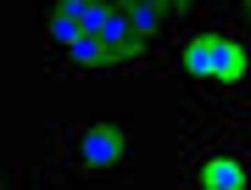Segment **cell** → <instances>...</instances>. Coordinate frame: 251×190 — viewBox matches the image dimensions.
<instances>
[{
	"label": "cell",
	"mask_w": 251,
	"mask_h": 190,
	"mask_svg": "<svg viewBox=\"0 0 251 190\" xmlns=\"http://www.w3.org/2000/svg\"><path fill=\"white\" fill-rule=\"evenodd\" d=\"M45 62L50 73H162L168 56L145 45L123 0H45Z\"/></svg>",
	"instance_id": "1"
},
{
	"label": "cell",
	"mask_w": 251,
	"mask_h": 190,
	"mask_svg": "<svg viewBox=\"0 0 251 190\" xmlns=\"http://www.w3.org/2000/svg\"><path fill=\"white\" fill-rule=\"evenodd\" d=\"M162 73H173L184 84V112L251 123V39L229 28L224 0H212L168 45V67Z\"/></svg>",
	"instance_id": "2"
},
{
	"label": "cell",
	"mask_w": 251,
	"mask_h": 190,
	"mask_svg": "<svg viewBox=\"0 0 251 190\" xmlns=\"http://www.w3.org/2000/svg\"><path fill=\"white\" fill-rule=\"evenodd\" d=\"M179 168L190 190H251V123L240 118H184Z\"/></svg>",
	"instance_id": "3"
},
{
	"label": "cell",
	"mask_w": 251,
	"mask_h": 190,
	"mask_svg": "<svg viewBox=\"0 0 251 190\" xmlns=\"http://www.w3.org/2000/svg\"><path fill=\"white\" fill-rule=\"evenodd\" d=\"M134 157V129L123 118H90L56 129V173L62 179H100V173H123Z\"/></svg>",
	"instance_id": "4"
},
{
	"label": "cell",
	"mask_w": 251,
	"mask_h": 190,
	"mask_svg": "<svg viewBox=\"0 0 251 190\" xmlns=\"http://www.w3.org/2000/svg\"><path fill=\"white\" fill-rule=\"evenodd\" d=\"M123 11L134 17V28L145 34V45H156V51L173 45V0H123Z\"/></svg>",
	"instance_id": "5"
},
{
	"label": "cell",
	"mask_w": 251,
	"mask_h": 190,
	"mask_svg": "<svg viewBox=\"0 0 251 190\" xmlns=\"http://www.w3.org/2000/svg\"><path fill=\"white\" fill-rule=\"evenodd\" d=\"M206 6H212V0H173V39H179V34H184V28L201 17Z\"/></svg>",
	"instance_id": "6"
},
{
	"label": "cell",
	"mask_w": 251,
	"mask_h": 190,
	"mask_svg": "<svg viewBox=\"0 0 251 190\" xmlns=\"http://www.w3.org/2000/svg\"><path fill=\"white\" fill-rule=\"evenodd\" d=\"M224 17H229L234 34H246V39H251V0H224Z\"/></svg>",
	"instance_id": "7"
}]
</instances>
